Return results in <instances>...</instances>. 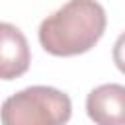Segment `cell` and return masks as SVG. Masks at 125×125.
<instances>
[{
    "instance_id": "277c9868",
    "label": "cell",
    "mask_w": 125,
    "mask_h": 125,
    "mask_svg": "<svg viewBox=\"0 0 125 125\" xmlns=\"http://www.w3.org/2000/svg\"><path fill=\"white\" fill-rule=\"evenodd\" d=\"M86 113L96 125H125V88L102 84L86 98Z\"/></svg>"
},
{
    "instance_id": "7a4b0ae2",
    "label": "cell",
    "mask_w": 125,
    "mask_h": 125,
    "mask_svg": "<svg viewBox=\"0 0 125 125\" xmlns=\"http://www.w3.org/2000/svg\"><path fill=\"white\" fill-rule=\"evenodd\" d=\"M70 115V98L53 86L23 88L0 107L2 125H64Z\"/></svg>"
},
{
    "instance_id": "6da1fadb",
    "label": "cell",
    "mask_w": 125,
    "mask_h": 125,
    "mask_svg": "<svg viewBox=\"0 0 125 125\" xmlns=\"http://www.w3.org/2000/svg\"><path fill=\"white\" fill-rule=\"evenodd\" d=\"M105 10L96 0H68L39 25L41 47L55 57L90 51L105 31Z\"/></svg>"
},
{
    "instance_id": "3957f363",
    "label": "cell",
    "mask_w": 125,
    "mask_h": 125,
    "mask_svg": "<svg viewBox=\"0 0 125 125\" xmlns=\"http://www.w3.org/2000/svg\"><path fill=\"white\" fill-rule=\"evenodd\" d=\"M31 51L20 27L0 21V80H14L27 72Z\"/></svg>"
}]
</instances>
